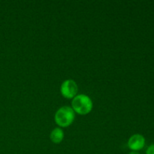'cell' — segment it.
I'll return each instance as SVG.
<instances>
[{
	"mask_svg": "<svg viewBox=\"0 0 154 154\" xmlns=\"http://www.w3.org/2000/svg\"><path fill=\"white\" fill-rule=\"evenodd\" d=\"M72 109L78 114L85 115L89 114L93 108V102L88 96L84 94L77 95L72 102Z\"/></svg>",
	"mask_w": 154,
	"mask_h": 154,
	"instance_id": "cell-1",
	"label": "cell"
},
{
	"mask_svg": "<svg viewBox=\"0 0 154 154\" xmlns=\"http://www.w3.org/2000/svg\"><path fill=\"white\" fill-rule=\"evenodd\" d=\"M75 120V111L71 107L63 106L55 114V121L58 126L67 127L73 123Z\"/></svg>",
	"mask_w": 154,
	"mask_h": 154,
	"instance_id": "cell-2",
	"label": "cell"
},
{
	"mask_svg": "<svg viewBox=\"0 0 154 154\" xmlns=\"http://www.w3.org/2000/svg\"><path fill=\"white\" fill-rule=\"evenodd\" d=\"M78 87L76 82L73 80H66L62 84L60 91L62 95L67 99H73L78 93Z\"/></svg>",
	"mask_w": 154,
	"mask_h": 154,
	"instance_id": "cell-3",
	"label": "cell"
},
{
	"mask_svg": "<svg viewBox=\"0 0 154 154\" xmlns=\"http://www.w3.org/2000/svg\"><path fill=\"white\" fill-rule=\"evenodd\" d=\"M144 143H145V140L144 137L139 134H135L130 137L128 141V145L131 150L135 151V150H141V148H143Z\"/></svg>",
	"mask_w": 154,
	"mask_h": 154,
	"instance_id": "cell-4",
	"label": "cell"
},
{
	"mask_svg": "<svg viewBox=\"0 0 154 154\" xmlns=\"http://www.w3.org/2000/svg\"><path fill=\"white\" fill-rule=\"evenodd\" d=\"M50 138L53 142L55 143V144H59L63 141V138H64L63 131L60 128H56L51 132Z\"/></svg>",
	"mask_w": 154,
	"mask_h": 154,
	"instance_id": "cell-5",
	"label": "cell"
},
{
	"mask_svg": "<svg viewBox=\"0 0 154 154\" xmlns=\"http://www.w3.org/2000/svg\"><path fill=\"white\" fill-rule=\"evenodd\" d=\"M147 154H154V144H152L148 147L147 150Z\"/></svg>",
	"mask_w": 154,
	"mask_h": 154,
	"instance_id": "cell-6",
	"label": "cell"
},
{
	"mask_svg": "<svg viewBox=\"0 0 154 154\" xmlns=\"http://www.w3.org/2000/svg\"><path fill=\"white\" fill-rule=\"evenodd\" d=\"M129 154H139V153H138V152H136V151H132V152H131V153Z\"/></svg>",
	"mask_w": 154,
	"mask_h": 154,
	"instance_id": "cell-7",
	"label": "cell"
}]
</instances>
